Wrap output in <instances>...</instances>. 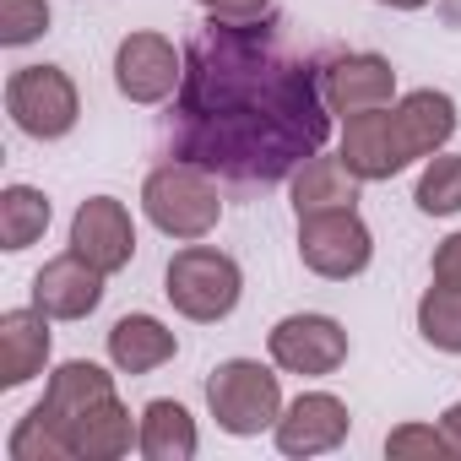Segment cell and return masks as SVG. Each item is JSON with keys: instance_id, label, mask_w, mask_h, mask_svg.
<instances>
[{"instance_id": "1", "label": "cell", "mask_w": 461, "mask_h": 461, "mask_svg": "<svg viewBox=\"0 0 461 461\" xmlns=\"http://www.w3.org/2000/svg\"><path fill=\"white\" fill-rule=\"evenodd\" d=\"M331 136V109L321 71L277 50V33L261 23L212 17L190 44L179 82V131L174 152L206 174L245 185L288 179Z\"/></svg>"}, {"instance_id": "2", "label": "cell", "mask_w": 461, "mask_h": 461, "mask_svg": "<svg viewBox=\"0 0 461 461\" xmlns=\"http://www.w3.org/2000/svg\"><path fill=\"white\" fill-rule=\"evenodd\" d=\"M450 136H456V98L418 87L385 109L353 114L342 125V163L369 185V179L402 174L412 158H434Z\"/></svg>"}, {"instance_id": "3", "label": "cell", "mask_w": 461, "mask_h": 461, "mask_svg": "<svg viewBox=\"0 0 461 461\" xmlns=\"http://www.w3.org/2000/svg\"><path fill=\"white\" fill-rule=\"evenodd\" d=\"M163 294L168 304L185 315V321H228L245 294V272L234 256H222L217 245H185L168 256V272H163Z\"/></svg>"}, {"instance_id": "4", "label": "cell", "mask_w": 461, "mask_h": 461, "mask_svg": "<svg viewBox=\"0 0 461 461\" xmlns=\"http://www.w3.org/2000/svg\"><path fill=\"white\" fill-rule=\"evenodd\" d=\"M141 212L168 240H206L222 217V201H217V185L206 179V168L179 158V163H163V168L147 174Z\"/></svg>"}, {"instance_id": "5", "label": "cell", "mask_w": 461, "mask_h": 461, "mask_svg": "<svg viewBox=\"0 0 461 461\" xmlns=\"http://www.w3.org/2000/svg\"><path fill=\"white\" fill-rule=\"evenodd\" d=\"M206 407H212V418H217L222 434L250 439L261 429H277V418H283V385L256 358H222L212 369V380H206Z\"/></svg>"}, {"instance_id": "6", "label": "cell", "mask_w": 461, "mask_h": 461, "mask_svg": "<svg viewBox=\"0 0 461 461\" xmlns=\"http://www.w3.org/2000/svg\"><path fill=\"white\" fill-rule=\"evenodd\" d=\"M299 261L326 277L348 283L375 261V234L358 217V206H331V212H304L299 217Z\"/></svg>"}, {"instance_id": "7", "label": "cell", "mask_w": 461, "mask_h": 461, "mask_svg": "<svg viewBox=\"0 0 461 461\" xmlns=\"http://www.w3.org/2000/svg\"><path fill=\"white\" fill-rule=\"evenodd\" d=\"M6 114L23 136L33 141H60L77 131L82 120V98H77V82L60 71V66H23L12 71L6 82Z\"/></svg>"}, {"instance_id": "8", "label": "cell", "mask_w": 461, "mask_h": 461, "mask_svg": "<svg viewBox=\"0 0 461 461\" xmlns=\"http://www.w3.org/2000/svg\"><path fill=\"white\" fill-rule=\"evenodd\" d=\"M272 364L288 375H337L348 364V331L331 315H288L267 337Z\"/></svg>"}, {"instance_id": "9", "label": "cell", "mask_w": 461, "mask_h": 461, "mask_svg": "<svg viewBox=\"0 0 461 461\" xmlns=\"http://www.w3.org/2000/svg\"><path fill=\"white\" fill-rule=\"evenodd\" d=\"M185 82V60L163 33H131L114 50V87L131 104H163Z\"/></svg>"}, {"instance_id": "10", "label": "cell", "mask_w": 461, "mask_h": 461, "mask_svg": "<svg viewBox=\"0 0 461 461\" xmlns=\"http://www.w3.org/2000/svg\"><path fill=\"white\" fill-rule=\"evenodd\" d=\"M71 250H77L82 261H93L104 277L125 272L131 256H136V222H131L125 201H114V195L82 201L77 217H71Z\"/></svg>"}, {"instance_id": "11", "label": "cell", "mask_w": 461, "mask_h": 461, "mask_svg": "<svg viewBox=\"0 0 461 461\" xmlns=\"http://www.w3.org/2000/svg\"><path fill=\"white\" fill-rule=\"evenodd\" d=\"M321 93H326V109L353 120V114H369V109H385L396 104V71L385 55H337L326 71H321Z\"/></svg>"}, {"instance_id": "12", "label": "cell", "mask_w": 461, "mask_h": 461, "mask_svg": "<svg viewBox=\"0 0 461 461\" xmlns=\"http://www.w3.org/2000/svg\"><path fill=\"white\" fill-rule=\"evenodd\" d=\"M348 429H353V412H348V402L342 396H331V391H304L294 407H283V418H277V450L283 456H326V450H337L342 439H348Z\"/></svg>"}, {"instance_id": "13", "label": "cell", "mask_w": 461, "mask_h": 461, "mask_svg": "<svg viewBox=\"0 0 461 461\" xmlns=\"http://www.w3.org/2000/svg\"><path fill=\"white\" fill-rule=\"evenodd\" d=\"M33 304L50 321H87L104 304V272L93 261H82L77 250L44 261V272L33 277Z\"/></svg>"}, {"instance_id": "14", "label": "cell", "mask_w": 461, "mask_h": 461, "mask_svg": "<svg viewBox=\"0 0 461 461\" xmlns=\"http://www.w3.org/2000/svg\"><path fill=\"white\" fill-rule=\"evenodd\" d=\"M104 396H114V380L98 369V364H87V358H71V364H60L55 375H50V385H44V402L33 407L50 429H55V439L66 445V429L93 407V402H104ZM66 461H71V445H66Z\"/></svg>"}, {"instance_id": "15", "label": "cell", "mask_w": 461, "mask_h": 461, "mask_svg": "<svg viewBox=\"0 0 461 461\" xmlns=\"http://www.w3.org/2000/svg\"><path fill=\"white\" fill-rule=\"evenodd\" d=\"M50 364V315L33 310H6L0 315V385L17 391Z\"/></svg>"}, {"instance_id": "16", "label": "cell", "mask_w": 461, "mask_h": 461, "mask_svg": "<svg viewBox=\"0 0 461 461\" xmlns=\"http://www.w3.org/2000/svg\"><path fill=\"white\" fill-rule=\"evenodd\" d=\"M136 439H141V423H131V412L120 407V396L93 402V407L66 429L71 461H114V456H125Z\"/></svg>"}, {"instance_id": "17", "label": "cell", "mask_w": 461, "mask_h": 461, "mask_svg": "<svg viewBox=\"0 0 461 461\" xmlns=\"http://www.w3.org/2000/svg\"><path fill=\"white\" fill-rule=\"evenodd\" d=\"M174 353H179V342H174V331H168L158 315H120V321L109 326V358H114V369H125V375H152V369H163Z\"/></svg>"}, {"instance_id": "18", "label": "cell", "mask_w": 461, "mask_h": 461, "mask_svg": "<svg viewBox=\"0 0 461 461\" xmlns=\"http://www.w3.org/2000/svg\"><path fill=\"white\" fill-rule=\"evenodd\" d=\"M195 445H201V434H195V418L185 412V402L158 396V402L141 407V439H136V450L147 461H190Z\"/></svg>"}, {"instance_id": "19", "label": "cell", "mask_w": 461, "mask_h": 461, "mask_svg": "<svg viewBox=\"0 0 461 461\" xmlns=\"http://www.w3.org/2000/svg\"><path fill=\"white\" fill-rule=\"evenodd\" d=\"M358 174L342 163V152L337 158H310V163H299V174H294V206H299V217L304 212H331V206H353L358 201Z\"/></svg>"}, {"instance_id": "20", "label": "cell", "mask_w": 461, "mask_h": 461, "mask_svg": "<svg viewBox=\"0 0 461 461\" xmlns=\"http://www.w3.org/2000/svg\"><path fill=\"white\" fill-rule=\"evenodd\" d=\"M50 228V195L33 190V185H6L0 190V245H6L12 256L39 245Z\"/></svg>"}, {"instance_id": "21", "label": "cell", "mask_w": 461, "mask_h": 461, "mask_svg": "<svg viewBox=\"0 0 461 461\" xmlns=\"http://www.w3.org/2000/svg\"><path fill=\"white\" fill-rule=\"evenodd\" d=\"M412 201L429 217H456L461 212V152H434L423 163V174H418Z\"/></svg>"}, {"instance_id": "22", "label": "cell", "mask_w": 461, "mask_h": 461, "mask_svg": "<svg viewBox=\"0 0 461 461\" xmlns=\"http://www.w3.org/2000/svg\"><path fill=\"white\" fill-rule=\"evenodd\" d=\"M418 331H423L429 348H439V353H461V294L434 283V288L418 299Z\"/></svg>"}, {"instance_id": "23", "label": "cell", "mask_w": 461, "mask_h": 461, "mask_svg": "<svg viewBox=\"0 0 461 461\" xmlns=\"http://www.w3.org/2000/svg\"><path fill=\"white\" fill-rule=\"evenodd\" d=\"M50 33V0H0V44L23 50Z\"/></svg>"}, {"instance_id": "24", "label": "cell", "mask_w": 461, "mask_h": 461, "mask_svg": "<svg viewBox=\"0 0 461 461\" xmlns=\"http://www.w3.org/2000/svg\"><path fill=\"white\" fill-rule=\"evenodd\" d=\"M385 456H391V461H407V456L439 461V456H450V445H445V429H429V423H402V429H391V434H385Z\"/></svg>"}, {"instance_id": "25", "label": "cell", "mask_w": 461, "mask_h": 461, "mask_svg": "<svg viewBox=\"0 0 461 461\" xmlns=\"http://www.w3.org/2000/svg\"><path fill=\"white\" fill-rule=\"evenodd\" d=\"M206 17H222V23H261L272 12V0H195Z\"/></svg>"}, {"instance_id": "26", "label": "cell", "mask_w": 461, "mask_h": 461, "mask_svg": "<svg viewBox=\"0 0 461 461\" xmlns=\"http://www.w3.org/2000/svg\"><path fill=\"white\" fill-rule=\"evenodd\" d=\"M434 283L461 294V234H450V240L434 250Z\"/></svg>"}, {"instance_id": "27", "label": "cell", "mask_w": 461, "mask_h": 461, "mask_svg": "<svg viewBox=\"0 0 461 461\" xmlns=\"http://www.w3.org/2000/svg\"><path fill=\"white\" fill-rule=\"evenodd\" d=\"M439 429H445V445H450V456H461V402L439 418Z\"/></svg>"}, {"instance_id": "28", "label": "cell", "mask_w": 461, "mask_h": 461, "mask_svg": "<svg viewBox=\"0 0 461 461\" xmlns=\"http://www.w3.org/2000/svg\"><path fill=\"white\" fill-rule=\"evenodd\" d=\"M380 6H396V12H418V6H429V0H380Z\"/></svg>"}]
</instances>
